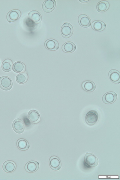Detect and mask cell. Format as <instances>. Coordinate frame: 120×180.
<instances>
[{
	"instance_id": "1",
	"label": "cell",
	"mask_w": 120,
	"mask_h": 180,
	"mask_svg": "<svg viewBox=\"0 0 120 180\" xmlns=\"http://www.w3.org/2000/svg\"><path fill=\"white\" fill-rule=\"evenodd\" d=\"M99 118L98 112L95 110H92L87 113L85 116V120L87 124L92 126L98 122Z\"/></svg>"
},
{
	"instance_id": "2",
	"label": "cell",
	"mask_w": 120,
	"mask_h": 180,
	"mask_svg": "<svg viewBox=\"0 0 120 180\" xmlns=\"http://www.w3.org/2000/svg\"><path fill=\"white\" fill-rule=\"evenodd\" d=\"M84 162L88 166L93 168L97 166L99 163L97 157L94 154L86 152L84 157Z\"/></svg>"
},
{
	"instance_id": "3",
	"label": "cell",
	"mask_w": 120,
	"mask_h": 180,
	"mask_svg": "<svg viewBox=\"0 0 120 180\" xmlns=\"http://www.w3.org/2000/svg\"><path fill=\"white\" fill-rule=\"evenodd\" d=\"M61 32L62 35L64 37L66 38H69L73 33V26L70 23H65L62 26Z\"/></svg>"
},
{
	"instance_id": "4",
	"label": "cell",
	"mask_w": 120,
	"mask_h": 180,
	"mask_svg": "<svg viewBox=\"0 0 120 180\" xmlns=\"http://www.w3.org/2000/svg\"><path fill=\"white\" fill-rule=\"evenodd\" d=\"M13 82L11 79L7 76H3L0 77V87L4 90H8L11 88Z\"/></svg>"
},
{
	"instance_id": "5",
	"label": "cell",
	"mask_w": 120,
	"mask_h": 180,
	"mask_svg": "<svg viewBox=\"0 0 120 180\" xmlns=\"http://www.w3.org/2000/svg\"><path fill=\"white\" fill-rule=\"evenodd\" d=\"M117 95L114 92L110 91L105 93L102 98L104 103L106 104H110L114 103L116 100Z\"/></svg>"
},
{
	"instance_id": "6",
	"label": "cell",
	"mask_w": 120,
	"mask_h": 180,
	"mask_svg": "<svg viewBox=\"0 0 120 180\" xmlns=\"http://www.w3.org/2000/svg\"><path fill=\"white\" fill-rule=\"evenodd\" d=\"M49 164L51 169L55 171L60 170L62 167V163L60 159L55 156L50 157L49 160Z\"/></svg>"
},
{
	"instance_id": "7",
	"label": "cell",
	"mask_w": 120,
	"mask_h": 180,
	"mask_svg": "<svg viewBox=\"0 0 120 180\" xmlns=\"http://www.w3.org/2000/svg\"><path fill=\"white\" fill-rule=\"evenodd\" d=\"M20 11L18 9H14L8 12L6 17L10 23L14 22L18 20L21 16Z\"/></svg>"
},
{
	"instance_id": "8",
	"label": "cell",
	"mask_w": 120,
	"mask_h": 180,
	"mask_svg": "<svg viewBox=\"0 0 120 180\" xmlns=\"http://www.w3.org/2000/svg\"><path fill=\"white\" fill-rule=\"evenodd\" d=\"M12 127L14 131L18 134L22 133L25 129L23 122L20 119H15L13 122Z\"/></svg>"
},
{
	"instance_id": "9",
	"label": "cell",
	"mask_w": 120,
	"mask_h": 180,
	"mask_svg": "<svg viewBox=\"0 0 120 180\" xmlns=\"http://www.w3.org/2000/svg\"><path fill=\"white\" fill-rule=\"evenodd\" d=\"M56 6V2L54 0H46L43 2L42 8L44 11L47 13L52 11Z\"/></svg>"
},
{
	"instance_id": "10",
	"label": "cell",
	"mask_w": 120,
	"mask_h": 180,
	"mask_svg": "<svg viewBox=\"0 0 120 180\" xmlns=\"http://www.w3.org/2000/svg\"><path fill=\"white\" fill-rule=\"evenodd\" d=\"M38 162L35 161H31L28 162L25 165V170L28 172L33 173L36 171L39 167Z\"/></svg>"
},
{
	"instance_id": "11",
	"label": "cell",
	"mask_w": 120,
	"mask_h": 180,
	"mask_svg": "<svg viewBox=\"0 0 120 180\" xmlns=\"http://www.w3.org/2000/svg\"><path fill=\"white\" fill-rule=\"evenodd\" d=\"M45 46L47 49L50 51H55L59 48V44L55 39H49L46 40L44 43Z\"/></svg>"
},
{
	"instance_id": "12",
	"label": "cell",
	"mask_w": 120,
	"mask_h": 180,
	"mask_svg": "<svg viewBox=\"0 0 120 180\" xmlns=\"http://www.w3.org/2000/svg\"><path fill=\"white\" fill-rule=\"evenodd\" d=\"M78 21L80 25L84 27L89 26L91 23L90 18L85 14H81L78 17Z\"/></svg>"
},
{
	"instance_id": "13",
	"label": "cell",
	"mask_w": 120,
	"mask_h": 180,
	"mask_svg": "<svg viewBox=\"0 0 120 180\" xmlns=\"http://www.w3.org/2000/svg\"><path fill=\"white\" fill-rule=\"evenodd\" d=\"M2 167L5 172L8 173H11L15 170L16 165L15 163L13 161L8 160L4 163Z\"/></svg>"
},
{
	"instance_id": "14",
	"label": "cell",
	"mask_w": 120,
	"mask_h": 180,
	"mask_svg": "<svg viewBox=\"0 0 120 180\" xmlns=\"http://www.w3.org/2000/svg\"><path fill=\"white\" fill-rule=\"evenodd\" d=\"M120 73L115 69L110 70L108 73L110 80L115 83H119L120 82Z\"/></svg>"
},
{
	"instance_id": "15",
	"label": "cell",
	"mask_w": 120,
	"mask_h": 180,
	"mask_svg": "<svg viewBox=\"0 0 120 180\" xmlns=\"http://www.w3.org/2000/svg\"><path fill=\"white\" fill-rule=\"evenodd\" d=\"M28 117L30 122L34 123H38L40 120V116L39 113L34 110H31L29 112Z\"/></svg>"
},
{
	"instance_id": "16",
	"label": "cell",
	"mask_w": 120,
	"mask_h": 180,
	"mask_svg": "<svg viewBox=\"0 0 120 180\" xmlns=\"http://www.w3.org/2000/svg\"><path fill=\"white\" fill-rule=\"evenodd\" d=\"M81 86L84 90L88 92H91L94 91L96 88V86L94 82L89 80L84 81L82 82Z\"/></svg>"
},
{
	"instance_id": "17",
	"label": "cell",
	"mask_w": 120,
	"mask_h": 180,
	"mask_svg": "<svg viewBox=\"0 0 120 180\" xmlns=\"http://www.w3.org/2000/svg\"><path fill=\"white\" fill-rule=\"evenodd\" d=\"M76 46L73 42H67L64 43L62 46L63 51L67 53H70L74 51L76 49Z\"/></svg>"
},
{
	"instance_id": "18",
	"label": "cell",
	"mask_w": 120,
	"mask_h": 180,
	"mask_svg": "<svg viewBox=\"0 0 120 180\" xmlns=\"http://www.w3.org/2000/svg\"><path fill=\"white\" fill-rule=\"evenodd\" d=\"M29 18L36 23H39L42 20V17L40 13L38 11L33 10L28 14Z\"/></svg>"
},
{
	"instance_id": "19",
	"label": "cell",
	"mask_w": 120,
	"mask_h": 180,
	"mask_svg": "<svg viewBox=\"0 0 120 180\" xmlns=\"http://www.w3.org/2000/svg\"><path fill=\"white\" fill-rule=\"evenodd\" d=\"M92 28L94 30L101 31L104 30L106 27V24L100 20L93 21L92 24Z\"/></svg>"
},
{
	"instance_id": "20",
	"label": "cell",
	"mask_w": 120,
	"mask_h": 180,
	"mask_svg": "<svg viewBox=\"0 0 120 180\" xmlns=\"http://www.w3.org/2000/svg\"><path fill=\"white\" fill-rule=\"evenodd\" d=\"M18 148L22 151H26L29 147L28 142L25 139L21 138L18 140L16 142Z\"/></svg>"
},
{
	"instance_id": "21",
	"label": "cell",
	"mask_w": 120,
	"mask_h": 180,
	"mask_svg": "<svg viewBox=\"0 0 120 180\" xmlns=\"http://www.w3.org/2000/svg\"><path fill=\"white\" fill-rule=\"evenodd\" d=\"M26 69V66L22 62L17 61L14 63L13 66V71L17 73L24 71Z\"/></svg>"
},
{
	"instance_id": "22",
	"label": "cell",
	"mask_w": 120,
	"mask_h": 180,
	"mask_svg": "<svg viewBox=\"0 0 120 180\" xmlns=\"http://www.w3.org/2000/svg\"><path fill=\"white\" fill-rule=\"evenodd\" d=\"M109 3L106 1L103 0L99 2L97 4L96 8L98 11L104 12L106 11L109 8Z\"/></svg>"
},
{
	"instance_id": "23",
	"label": "cell",
	"mask_w": 120,
	"mask_h": 180,
	"mask_svg": "<svg viewBox=\"0 0 120 180\" xmlns=\"http://www.w3.org/2000/svg\"><path fill=\"white\" fill-rule=\"evenodd\" d=\"M12 65V61L9 59L4 60L2 64V68L3 70L6 72L10 71L11 70Z\"/></svg>"
},
{
	"instance_id": "24",
	"label": "cell",
	"mask_w": 120,
	"mask_h": 180,
	"mask_svg": "<svg viewBox=\"0 0 120 180\" xmlns=\"http://www.w3.org/2000/svg\"><path fill=\"white\" fill-rule=\"evenodd\" d=\"M28 79L27 73H22L18 74L16 77V80L19 83L22 84L26 82Z\"/></svg>"
},
{
	"instance_id": "25",
	"label": "cell",
	"mask_w": 120,
	"mask_h": 180,
	"mask_svg": "<svg viewBox=\"0 0 120 180\" xmlns=\"http://www.w3.org/2000/svg\"><path fill=\"white\" fill-rule=\"evenodd\" d=\"M80 2L82 3H85L89 2L90 0H79Z\"/></svg>"
},
{
	"instance_id": "26",
	"label": "cell",
	"mask_w": 120,
	"mask_h": 180,
	"mask_svg": "<svg viewBox=\"0 0 120 180\" xmlns=\"http://www.w3.org/2000/svg\"></svg>"
}]
</instances>
